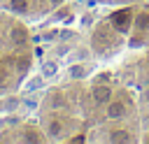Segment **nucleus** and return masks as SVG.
Segmentation results:
<instances>
[{"label":"nucleus","instance_id":"1","mask_svg":"<svg viewBox=\"0 0 149 144\" xmlns=\"http://www.w3.org/2000/svg\"><path fill=\"white\" fill-rule=\"evenodd\" d=\"M37 53L26 21L0 9V100L23 86Z\"/></svg>","mask_w":149,"mask_h":144},{"label":"nucleus","instance_id":"2","mask_svg":"<svg viewBox=\"0 0 149 144\" xmlns=\"http://www.w3.org/2000/svg\"><path fill=\"white\" fill-rule=\"evenodd\" d=\"M63 5V0H0V9L9 12L19 19H35L42 16L51 9H58Z\"/></svg>","mask_w":149,"mask_h":144},{"label":"nucleus","instance_id":"3","mask_svg":"<svg viewBox=\"0 0 149 144\" xmlns=\"http://www.w3.org/2000/svg\"><path fill=\"white\" fill-rule=\"evenodd\" d=\"M88 98H91L93 105H107L112 100V86H109V81H95L91 86V91H88Z\"/></svg>","mask_w":149,"mask_h":144},{"label":"nucleus","instance_id":"4","mask_svg":"<svg viewBox=\"0 0 149 144\" xmlns=\"http://www.w3.org/2000/svg\"><path fill=\"white\" fill-rule=\"evenodd\" d=\"M112 26L119 30V33H126L128 28H130V23H133V12L130 9H119V12H114L112 14Z\"/></svg>","mask_w":149,"mask_h":144},{"label":"nucleus","instance_id":"5","mask_svg":"<svg viewBox=\"0 0 149 144\" xmlns=\"http://www.w3.org/2000/svg\"><path fill=\"white\" fill-rule=\"evenodd\" d=\"M105 116L109 121H116V118H123L126 116V102L123 100H109L105 105Z\"/></svg>","mask_w":149,"mask_h":144},{"label":"nucleus","instance_id":"6","mask_svg":"<svg viewBox=\"0 0 149 144\" xmlns=\"http://www.w3.org/2000/svg\"><path fill=\"white\" fill-rule=\"evenodd\" d=\"M128 139H130V135H128V130H123V128L109 132V142H128Z\"/></svg>","mask_w":149,"mask_h":144},{"label":"nucleus","instance_id":"7","mask_svg":"<svg viewBox=\"0 0 149 144\" xmlns=\"http://www.w3.org/2000/svg\"><path fill=\"white\" fill-rule=\"evenodd\" d=\"M135 28H137V30H147V28H149V14H147V12H142V14L135 16Z\"/></svg>","mask_w":149,"mask_h":144},{"label":"nucleus","instance_id":"8","mask_svg":"<svg viewBox=\"0 0 149 144\" xmlns=\"http://www.w3.org/2000/svg\"><path fill=\"white\" fill-rule=\"evenodd\" d=\"M144 102L149 105V88H147V93H144Z\"/></svg>","mask_w":149,"mask_h":144},{"label":"nucleus","instance_id":"9","mask_svg":"<svg viewBox=\"0 0 149 144\" xmlns=\"http://www.w3.org/2000/svg\"><path fill=\"white\" fill-rule=\"evenodd\" d=\"M147 142H149V135H147Z\"/></svg>","mask_w":149,"mask_h":144}]
</instances>
